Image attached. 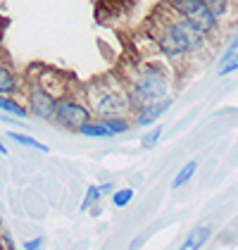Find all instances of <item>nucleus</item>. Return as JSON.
I'll use <instances>...</instances> for the list:
<instances>
[{"instance_id":"f257e3e1","label":"nucleus","mask_w":238,"mask_h":250,"mask_svg":"<svg viewBox=\"0 0 238 250\" xmlns=\"http://www.w3.org/2000/svg\"><path fill=\"white\" fill-rule=\"evenodd\" d=\"M159 50L167 55V58H181L191 50H200L202 43H205V34H200L196 26H191L188 21L177 20L169 21L164 26V31L159 34Z\"/></svg>"},{"instance_id":"dca6fc26","label":"nucleus","mask_w":238,"mask_h":250,"mask_svg":"<svg viewBox=\"0 0 238 250\" xmlns=\"http://www.w3.org/2000/svg\"><path fill=\"white\" fill-rule=\"evenodd\" d=\"M100 195H102V193H100L98 186H91V188H88V193H86V200L81 203V212L91 210V208H93V205L100 200Z\"/></svg>"},{"instance_id":"9d476101","label":"nucleus","mask_w":238,"mask_h":250,"mask_svg":"<svg viewBox=\"0 0 238 250\" xmlns=\"http://www.w3.org/2000/svg\"><path fill=\"white\" fill-rule=\"evenodd\" d=\"M0 112L2 115H10V117H20V119H24V117L29 115V110L21 103H17L12 96H0Z\"/></svg>"},{"instance_id":"5701e85b","label":"nucleus","mask_w":238,"mask_h":250,"mask_svg":"<svg viewBox=\"0 0 238 250\" xmlns=\"http://www.w3.org/2000/svg\"><path fill=\"white\" fill-rule=\"evenodd\" d=\"M0 155H7V148H5L2 143H0Z\"/></svg>"},{"instance_id":"6e6552de","label":"nucleus","mask_w":238,"mask_h":250,"mask_svg":"<svg viewBox=\"0 0 238 250\" xmlns=\"http://www.w3.org/2000/svg\"><path fill=\"white\" fill-rule=\"evenodd\" d=\"M210 236H212V229H210L207 224L196 227V229L186 236V241L181 243V248H178V250H200L202 246H205V241H207Z\"/></svg>"},{"instance_id":"9b49d317","label":"nucleus","mask_w":238,"mask_h":250,"mask_svg":"<svg viewBox=\"0 0 238 250\" xmlns=\"http://www.w3.org/2000/svg\"><path fill=\"white\" fill-rule=\"evenodd\" d=\"M79 134L81 136H88V138H110V131H107V126H105V124H102V122H93V119H91V122H88V124H83V126H81L79 129Z\"/></svg>"},{"instance_id":"4be33fe9","label":"nucleus","mask_w":238,"mask_h":250,"mask_svg":"<svg viewBox=\"0 0 238 250\" xmlns=\"http://www.w3.org/2000/svg\"><path fill=\"white\" fill-rule=\"evenodd\" d=\"M110 191H112V184H105V186L100 188V193H110Z\"/></svg>"},{"instance_id":"f03ea898","label":"nucleus","mask_w":238,"mask_h":250,"mask_svg":"<svg viewBox=\"0 0 238 250\" xmlns=\"http://www.w3.org/2000/svg\"><path fill=\"white\" fill-rule=\"evenodd\" d=\"M91 112H96L100 119L105 117H126L131 110L129 103V88H110L105 83H96L88 91Z\"/></svg>"},{"instance_id":"393cba45","label":"nucleus","mask_w":238,"mask_h":250,"mask_svg":"<svg viewBox=\"0 0 238 250\" xmlns=\"http://www.w3.org/2000/svg\"><path fill=\"white\" fill-rule=\"evenodd\" d=\"M0 224H2V219H0Z\"/></svg>"},{"instance_id":"4468645a","label":"nucleus","mask_w":238,"mask_h":250,"mask_svg":"<svg viewBox=\"0 0 238 250\" xmlns=\"http://www.w3.org/2000/svg\"><path fill=\"white\" fill-rule=\"evenodd\" d=\"M7 138H10V141H15V143H20V146H26V148L40 150V153H43V150H48V148H45L43 143H39L36 138H31V136H26V134H17V131H10V134H7Z\"/></svg>"},{"instance_id":"0eeeda50","label":"nucleus","mask_w":238,"mask_h":250,"mask_svg":"<svg viewBox=\"0 0 238 250\" xmlns=\"http://www.w3.org/2000/svg\"><path fill=\"white\" fill-rule=\"evenodd\" d=\"M169 105H172V100H167V98L155 100V103H145L139 112H136V124H139V126H150V124H155L159 117L169 110Z\"/></svg>"},{"instance_id":"f8f14e48","label":"nucleus","mask_w":238,"mask_h":250,"mask_svg":"<svg viewBox=\"0 0 238 250\" xmlns=\"http://www.w3.org/2000/svg\"><path fill=\"white\" fill-rule=\"evenodd\" d=\"M100 122L107 126V131H110L112 136L126 134V131H129V126H131L129 117H105V119H100Z\"/></svg>"},{"instance_id":"a211bd4d","label":"nucleus","mask_w":238,"mask_h":250,"mask_svg":"<svg viewBox=\"0 0 238 250\" xmlns=\"http://www.w3.org/2000/svg\"><path fill=\"white\" fill-rule=\"evenodd\" d=\"M159 136H162V126H155L153 131H148V134L143 136V148H153L159 141Z\"/></svg>"},{"instance_id":"39448f33","label":"nucleus","mask_w":238,"mask_h":250,"mask_svg":"<svg viewBox=\"0 0 238 250\" xmlns=\"http://www.w3.org/2000/svg\"><path fill=\"white\" fill-rule=\"evenodd\" d=\"M60 126L64 129H72V131H79L83 124H88L93 119V112L91 107H86L83 103H79L77 98H60L58 100V110H55V117Z\"/></svg>"},{"instance_id":"aec40b11","label":"nucleus","mask_w":238,"mask_h":250,"mask_svg":"<svg viewBox=\"0 0 238 250\" xmlns=\"http://www.w3.org/2000/svg\"><path fill=\"white\" fill-rule=\"evenodd\" d=\"M43 248V238H31L24 243V250H40Z\"/></svg>"},{"instance_id":"423d86ee","label":"nucleus","mask_w":238,"mask_h":250,"mask_svg":"<svg viewBox=\"0 0 238 250\" xmlns=\"http://www.w3.org/2000/svg\"><path fill=\"white\" fill-rule=\"evenodd\" d=\"M58 100L60 98L55 96L53 91H48V88L40 86V83H34V86L29 88V96H26V110H29V115L48 122V119L55 117Z\"/></svg>"},{"instance_id":"7ed1b4c3","label":"nucleus","mask_w":238,"mask_h":250,"mask_svg":"<svg viewBox=\"0 0 238 250\" xmlns=\"http://www.w3.org/2000/svg\"><path fill=\"white\" fill-rule=\"evenodd\" d=\"M167 88H169V81H167V74L162 72L159 64H145L136 72V77L131 81L129 91L140 100V105L145 103H155V100H162L167 96Z\"/></svg>"},{"instance_id":"b1692460","label":"nucleus","mask_w":238,"mask_h":250,"mask_svg":"<svg viewBox=\"0 0 238 250\" xmlns=\"http://www.w3.org/2000/svg\"><path fill=\"white\" fill-rule=\"evenodd\" d=\"M0 250H5V246H2V241H0Z\"/></svg>"},{"instance_id":"412c9836","label":"nucleus","mask_w":238,"mask_h":250,"mask_svg":"<svg viewBox=\"0 0 238 250\" xmlns=\"http://www.w3.org/2000/svg\"><path fill=\"white\" fill-rule=\"evenodd\" d=\"M236 53H238V39L234 41V43H231V48L226 50V55H224V60H221V62H226V60L231 58V55H236Z\"/></svg>"},{"instance_id":"6ab92c4d","label":"nucleus","mask_w":238,"mask_h":250,"mask_svg":"<svg viewBox=\"0 0 238 250\" xmlns=\"http://www.w3.org/2000/svg\"><path fill=\"white\" fill-rule=\"evenodd\" d=\"M205 2L210 5V10L215 12V17H217V20L226 12V0H205Z\"/></svg>"},{"instance_id":"ddd939ff","label":"nucleus","mask_w":238,"mask_h":250,"mask_svg":"<svg viewBox=\"0 0 238 250\" xmlns=\"http://www.w3.org/2000/svg\"><path fill=\"white\" fill-rule=\"evenodd\" d=\"M198 169V162L196 160H191V162H186L183 167H181V172L174 176V181H172V188H181V186H186L191 179H193V174Z\"/></svg>"},{"instance_id":"f3484780","label":"nucleus","mask_w":238,"mask_h":250,"mask_svg":"<svg viewBox=\"0 0 238 250\" xmlns=\"http://www.w3.org/2000/svg\"><path fill=\"white\" fill-rule=\"evenodd\" d=\"M238 72V53L231 55L226 62H221V69H219V77H226V74H234Z\"/></svg>"},{"instance_id":"20e7f679","label":"nucleus","mask_w":238,"mask_h":250,"mask_svg":"<svg viewBox=\"0 0 238 250\" xmlns=\"http://www.w3.org/2000/svg\"><path fill=\"white\" fill-rule=\"evenodd\" d=\"M169 5L181 20L188 21L191 26H196L200 34L207 36L217 29V17L205 0H172Z\"/></svg>"},{"instance_id":"2eb2a0df","label":"nucleus","mask_w":238,"mask_h":250,"mask_svg":"<svg viewBox=\"0 0 238 250\" xmlns=\"http://www.w3.org/2000/svg\"><path fill=\"white\" fill-rule=\"evenodd\" d=\"M131 198H134V188H121L112 195V203H115V208H126L131 203Z\"/></svg>"},{"instance_id":"1a4fd4ad","label":"nucleus","mask_w":238,"mask_h":250,"mask_svg":"<svg viewBox=\"0 0 238 250\" xmlns=\"http://www.w3.org/2000/svg\"><path fill=\"white\" fill-rule=\"evenodd\" d=\"M17 91H20L17 74L7 64H0V96H15Z\"/></svg>"}]
</instances>
